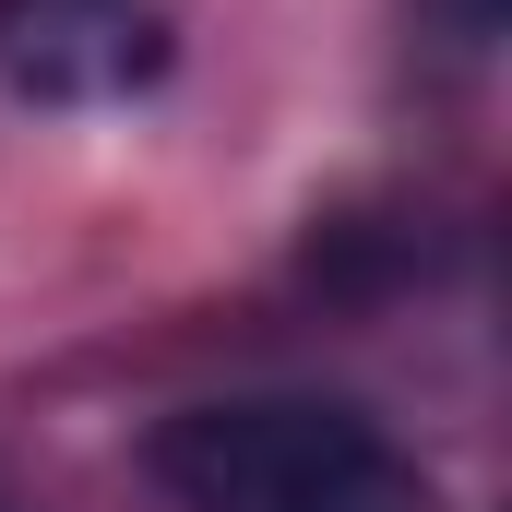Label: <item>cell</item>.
<instances>
[{
  "instance_id": "cell-1",
  "label": "cell",
  "mask_w": 512,
  "mask_h": 512,
  "mask_svg": "<svg viewBox=\"0 0 512 512\" xmlns=\"http://www.w3.org/2000/svg\"><path fill=\"white\" fill-rule=\"evenodd\" d=\"M143 465L179 512H441V489L417 477L393 429H370L358 405H310V393L179 405L143 441Z\"/></svg>"
},
{
  "instance_id": "cell-2",
  "label": "cell",
  "mask_w": 512,
  "mask_h": 512,
  "mask_svg": "<svg viewBox=\"0 0 512 512\" xmlns=\"http://www.w3.org/2000/svg\"><path fill=\"white\" fill-rule=\"evenodd\" d=\"M179 60V0H0V84L36 108H131Z\"/></svg>"
},
{
  "instance_id": "cell-3",
  "label": "cell",
  "mask_w": 512,
  "mask_h": 512,
  "mask_svg": "<svg viewBox=\"0 0 512 512\" xmlns=\"http://www.w3.org/2000/svg\"><path fill=\"white\" fill-rule=\"evenodd\" d=\"M417 12H429V36H441L453 60H489L501 24H512V0H417Z\"/></svg>"
}]
</instances>
